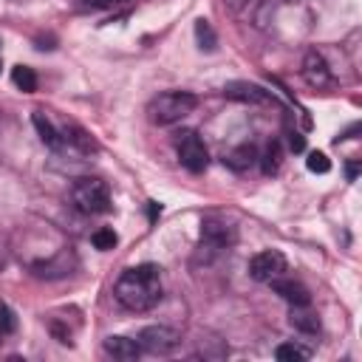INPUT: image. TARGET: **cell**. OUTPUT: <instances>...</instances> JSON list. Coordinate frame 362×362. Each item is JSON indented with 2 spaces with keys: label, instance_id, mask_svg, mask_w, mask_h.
<instances>
[{
  "label": "cell",
  "instance_id": "6da1fadb",
  "mask_svg": "<svg viewBox=\"0 0 362 362\" xmlns=\"http://www.w3.org/2000/svg\"><path fill=\"white\" fill-rule=\"evenodd\" d=\"M113 297L127 311H150L161 300V269L156 263L125 269L113 286Z\"/></svg>",
  "mask_w": 362,
  "mask_h": 362
},
{
  "label": "cell",
  "instance_id": "7a4b0ae2",
  "mask_svg": "<svg viewBox=\"0 0 362 362\" xmlns=\"http://www.w3.org/2000/svg\"><path fill=\"white\" fill-rule=\"evenodd\" d=\"M199 108V96L190 91H164L147 102V119L158 127L175 125Z\"/></svg>",
  "mask_w": 362,
  "mask_h": 362
},
{
  "label": "cell",
  "instance_id": "3957f363",
  "mask_svg": "<svg viewBox=\"0 0 362 362\" xmlns=\"http://www.w3.org/2000/svg\"><path fill=\"white\" fill-rule=\"evenodd\" d=\"M71 204L82 213V216H102L111 213V190L102 178H77L71 187Z\"/></svg>",
  "mask_w": 362,
  "mask_h": 362
},
{
  "label": "cell",
  "instance_id": "277c9868",
  "mask_svg": "<svg viewBox=\"0 0 362 362\" xmlns=\"http://www.w3.org/2000/svg\"><path fill=\"white\" fill-rule=\"evenodd\" d=\"M175 150H178V161L187 173H204L210 167V153L207 144L201 142V136L196 130H185L175 136Z\"/></svg>",
  "mask_w": 362,
  "mask_h": 362
},
{
  "label": "cell",
  "instance_id": "5b68a950",
  "mask_svg": "<svg viewBox=\"0 0 362 362\" xmlns=\"http://www.w3.org/2000/svg\"><path fill=\"white\" fill-rule=\"evenodd\" d=\"M289 272V261L277 249H263L249 261V277L258 283H269L275 277H283Z\"/></svg>",
  "mask_w": 362,
  "mask_h": 362
},
{
  "label": "cell",
  "instance_id": "8992f818",
  "mask_svg": "<svg viewBox=\"0 0 362 362\" xmlns=\"http://www.w3.org/2000/svg\"><path fill=\"white\" fill-rule=\"evenodd\" d=\"M178 342H181V334H178L175 328H170V325H147V328H142V334H139L142 351L158 354V356L173 354V351L178 348Z\"/></svg>",
  "mask_w": 362,
  "mask_h": 362
},
{
  "label": "cell",
  "instance_id": "52a82bcc",
  "mask_svg": "<svg viewBox=\"0 0 362 362\" xmlns=\"http://www.w3.org/2000/svg\"><path fill=\"white\" fill-rule=\"evenodd\" d=\"M201 241L210 249H230L238 241V232L230 221H224L218 216H210V218L201 221Z\"/></svg>",
  "mask_w": 362,
  "mask_h": 362
},
{
  "label": "cell",
  "instance_id": "ba28073f",
  "mask_svg": "<svg viewBox=\"0 0 362 362\" xmlns=\"http://www.w3.org/2000/svg\"><path fill=\"white\" fill-rule=\"evenodd\" d=\"M224 96L232 99V102H244V105H275V94L255 85V82H244V80H235V82H227L224 85Z\"/></svg>",
  "mask_w": 362,
  "mask_h": 362
},
{
  "label": "cell",
  "instance_id": "9c48e42d",
  "mask_svg": "<svg viewBox=\"0 0 362 362\" xmlns=\"http://www.w3.org/2000/svg\"><path fill=\"white\" fill-rule=\"evenodd\" d=\"M303 80H306L311 88H317V91L331 88L334 80H331V71H328L323 54H317V51H308V54H306V60H303Z\"/></svg>",
  "mask_w": 362,
  "mask_h": 362
},
{
  "label": "cell",
  "instance_id": "30bf717a",
  "mask_svg": "<svg viewBox=\"0 0 362 362\" xmlns=\"http://www.w3.org/2000/svg\"><path fill=\"white\" fill-rule=\"evenodd\" d=\"M269 286H272V292H275L277 297H283L289 306H308V303H311L308 289H306L303 283H297V280L275 277V280H269Z\"/></svg>",
  "mask_w": 362,
  "mask_h": 362
},
{
  "label": "cell",
  "instance_id": "8fae6325",
  "mask_svg": "<svg viewBox=\"0 0 362 362\" xmlns=\"http://www.w3.org/2000/svg\"><path fill=\"white\" fill-rule=\"evenodd\" d=\"M102 348H105L108 356L122 359V362H130V359H139V356H142L139 339H130V337H108Z\"/></svg>",
  "mask_w": 362,
  "mask_h": 362
},
{
  "label": "cell",
  "instance_id": "7c38bea8",
  "mask_svg": "<svg viewBox=\"0 0 362 362\" xmlns=\"http://www.w3.org/2000/svg\"><path fill=\"white\" fill-rule=\"evenodd\" d=\"M289 323H292V328L300 331V334H320V317H317L308 306H292Z\"/></svg>",
  "mask_w": 362,
  "mask_h": 362
},
{
  "label": "cell",
  "instance_id": "4fadbf2b",
  "mask_svg": "<svg viewBox=\"0 0 362 362\" xmlns=\"http://www.w3.org/2000/svg\"><path fill=\"white\" fill-rule=\"evenodd\" d=\"M32 122H35V127H37V133H40V139H43V144H46V147H51V150H63V147H65L63 133H60V130L46 119V113H43V111H35Z\"/></svg>",
  "mask_w": 362,
  "mask_h": 362
},
{
  "label": "cell",
  "instance_id": "5bb4252c",
  "mask_svg": "<svg viewBox=\"0 0 362 362\" xmlns=\"http://www.w3.org/2000/svg\"><path fill=\"white\" fill-rule=\"evenodd\" d=\"M60 133H63V142L71 144V147H77L80 153H94L96 150V142L82 127H77V125H65Z\"/></svg>",
  "mask_w": 362,
  "mask_h": 362
},
{
  "label": "cell",
  "instance_id": "9a60e30c",
  "mask_svg": "<svg viewBox=\"0 0 362 362\" xmlns=\"http://www.w3.org/2000/svg\"><path fill=\"white\" fill-rule=\"evenodd\" d=\"M255 158H258L255 147H252V144H241L238 150H232V153H227V156H224V164L241 173V170L252 167V164H255Z\"/></svg>",
  "mask_w": 362,
  "mask_h": 362
},
{
  "label": "cell",
  "instance_id": "2e32d148",
  "mask_svg": "<svg viewBox=\"0 0 362 362\" xmlns=\"http://www.w3.org/2000/svg\"><path fill=\"white\" fill-rule=\"evenodd\" d=\"M12 82H15L23 94H35V91H37V74H35V68H29V65H18V68L12 71Z\"/></svg>",
  "mask_w": 362,
  "mask_h": 362
},
{
  "label": "cell",
  "instance_id": "e0dca14e",
  "mask_svg": "<svg viewBox=\"0 0 362 362\" xmlns=\"http://www.w3.org/2000/svg\"><path fill=\"white\" fill-rule=\"evenodd\" d=\"M275 356H277L280 362H303V359L311 356V351L303 348V345H297V342H283V345L275 348Z\"/></svg>",
  "mask_w": 362,
  "mask_h": 362
},
{
  "label": "cell",
  "instance_id": "ac0fdd59",
  "mask_svg": "<svg viewBox=\"0 0 362 362\" xmlns=\"http://www.w3.org/2000/svg\"><path fill=\"white\" fill-rule=\"evenodd\" d=\"M196 43H199L201 51H216L218 49V37H216L210 20H199L196 23Z\"/></svg>",
  "mask_w": 362,
  "mask_h": 362
},
{
  "label": "cell",
  "instance_id": "d6986e66",
  "mask_svg": "<svg viewBox=\"0 0 362 362\" xmlns=\"http://www.w3.org/2000/svg\"><path fill=\"white\" fill-rule=\"evenodd\" d=\"M280 164H283V153H280V144H277V142H272V144L266 147L263 158H261V170H263V175H275V173L280 170Z\"/></svg>",
  "mask_w": 362,
  "mask_h": 362
},
{
  "label": "cell",
  "instance_id": "ffe728a7",
  "mask_svg": "<svg viewBox=\"0 0 362 362\" xmlns=\"http://www.w3.org/2000/svg\"><path fill=\"white\" fill-rule=\"evenodd\" d=\"M91 241H94V246L96 249H102V252H108V249H113L116 244H119V238H116V232L113 230H96L94 235H91Z\"/></svg>",
  "mask_w": 362,
  "mask_h": 362
},
{
  "label": "cell",
  "instance_id": "44dd1931",
  "mask_svg": "<svg viewBox=\"0 0 362 362\" xmlns=\"http://www.w3.org/2000/svg\"><path fill=\"white\" fill-rule=\"evenodd\" d=\"M306 167L311 170V173H328L331 170V161H328V156L325 153H320V150H314V153H308V158H306Z\"/></svg>",
  "mask_w": 362,
  "mask_h": 362
},
{
  "label": "cell",
  "instance_id": "7402d4cb",
  "mask_svg": "<svg viewBox=\"0 0 362 362\" xmlns=\"http://www.w3.org/2000/svg\"><path fill=\"white\" fill-rule=\"evenodd\" d=\"M15 328H18V320H15L12 308H9V306H0V331H4V334H12Z\"/></svg>",
  "mask_w": 362,
  "mask_h": 362
},
{
  "label": "cell",
  "instance_id": "603a6c76",
  "mask_svg": "<svg viewBox=\"0 0 362 362\" xmlns=\"http://www.w3.org/2000/svg\"><path fill=\"white\" fill-rule=\"evenodd\" d=\"M88 9H113V6H122L127 0H82Z\"/></svg>",
  "mask_w": 362,
  "mask_h": 362
},
{
  "label": "cell",
  "instance_id": "cb8c5ba5",
  "mask_svg": "<svg viewBox=\"0 0 362 362\" xmlns=\"http://www.w3.org/2000/svg\"><path fill=\"white\" fill-rule=\"evenodd\" d=\"M289 150H292V153H303V150H306V136L297 133V130L289 133Z\"/></svg>",
  "mask_w": 362,
  "mask_h": 362
},
{
  "label": "cell",
  "instance_id": "d4e9b609",
  "mask_svg": "<svg viewBox=\"0 0 362 362\" xmlns=\"http://www.w3.org/2000/svg\"><path fill=\"white\" fill-rule=\"evenodd\" d=\"M158 216H161V204H156V201H150V204H147V218H150V224H153V221H156Z\"/></svg>",
  "mask_w": 362,
  "mask_h": 362
},
{
  "label": "cell",
  "instance_id": "484cf974",
  "mask_svg": "<svg viewBox=\"0 0 362 362\" xmlns=\"http://www.w3.org/2000/svg\"><path fill=\"white\" fill-rule=\"evenodd\" d=\"M345 173H348V181H354V178L359 175V161H348V167H345Z\"/></svg>",
  "mask_w": 362,
  "mask_h": 362
},
{
  "label": "cell",
  "instance_id": "4316f807",
  "mask_svg": "<svg viewBox=\"0 0 362 362\" xmlns=\"http://www.w3.org/2000/svg\"><path fill=\"white\" fill-rule=\"evenodd\" d=\"M4 337H6V334H4V331H0V342H4Z\"/></svg>",
  "mask_w": 362,
  "mask_h": 362
}]
</instances>
